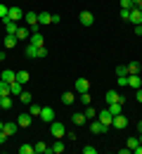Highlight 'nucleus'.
I'll return each mask as SVG.
<instances>
[{"instance_id": "72a5a7b5", "label": "nucleus", "mask_w": 142, "mask_h": 154, "mask_svg": "<svg viewBox=\"0 0 142 154\" xmlns=\"http://www.w3.org/2000/svg\"><path fill=\"white\" fill-rule=\"evenodd\" d=\"M19 154H33V145H29V142L19 145Z\"/></svg>"}, {"instance_id": "f03ea898", "label": "nucleus", "mask_w": 142, "mask_h": 154, "mask_svg": "<svg viewBox=\"0 0 142 154\" xmlns=\"http://www.w3.org/2000/svg\"><path fill=\"white\" fill-rule=\"evenodd\" d=\"M107 131H109V128H107V126L102 123L100 119H92V121H90V133H95V135H102V133H107Z\"/></svg>"}, {"instance_id": "a18cd8bd", "label": "nucleus", "mask_w": 142, "mask_h": 154, "mask_svg": "<svg viewBox=\"0 0 142 154\" xmlns=\"http://www.w3.org/2000/svg\"><path fill=\"white\" fill-rule=\"evenodd\" d=\"M128 17H130V10H121V19L128 21Z\"/></svg>"}, {"instance_id": "7ed1b4c3", "label": "nucleus", "mask_w": 142, "mask_h": 154, "mask_svg": "<svg viewBox=\"0 0 142 154\" xmlns=\"http://www.w3.org/2000/svg\"><path fill=\"white\" fill-rule=\"evenodd\" d=\"M24 14H26V12H24L21 7H10V10H7V21H19V19H24Z\"/></svg>"}, {"instance_id": "c756f323", "label": "nucleus", "mask_w": 142, "mask_h": 154, "mask_svg": "<svg viewBox=\"0 0 142 154\" xmlns=\"http://www.w3.org/2000/svg\"><path fill=\"white\" fill-rule=\"evenodd\" d=\"M29 78H31V74H29L26 69H21V71H17V81H19V83H29Z\"/></svg>"}, {"instance_id": "c9c22d12", "label": "nucleus", "mask_w": 142, "mask_h": 154, "mask_svg": "<svg viewBox=\"0 0 142 154\" xmlns=\"http://www.w3.org/2000/svg\"><path fill=\"white\" fill-rule=\"evenodd\" d=\"M81 102H83V104H92V95H90V90H88V93H81Z\"/></svg>"}, {"instance_id": "aec40b11", "label": "nucleus", "mask_w": 142, "mask_h": 154, "mask_svg": "<svg viewBox=\"0 0 142 154\" xmlns=\"http://www.w3.org/2000/svg\"><path fill=\"white\" fill-rule=\"evenodd\" d=\"M64 152V142H52V147H47V154H62Z\"/></svg>"}, {"instance_id": "864d4df0", "label": "nucleus", "mask_w": 142, "mask_h": 154, "mask_svg": "<svg viewBox=\"0 0 142 154\" xmlns=\"http://www.w3.org/2000/svg\"><path fill=\"white\" fill-rule=\"evenodd\" d=\"M135 7H137V10H142V2H137V5H135Z\"/></svg>"}, {"instance_id": "412c9836", "label": "nucleus", "mask_w": 142, "mask_h": 154, "mask_svg": "<svg viewBox=\"0 0 142 154\" xmlns=\"http://www.w3.org/2000/svg\"><path fill=\"white\" fill-rule=\"evenodd\" d=\"M24 52H26V57H31V59H38V48H36L33 43H29Z\"/></svg>"}, {"instance_id": "79ce46f5", "label": "nucleus", "mask_w": 142, "mask_h": 154, "mask_svg": "<svg viewBox=\"0 0 142 154\" xmlns=\"http://www.w3.org/2000/svg\"><path fill=\"white\" fill-rule=\"evenodd\" d=\"M116 83H119L121 88H123V85H128V76H119V78H116Z\"/></svg>"}, {"instance_id": "9d476101", "label": "nucleus", "mask_w": 142, "mask_h": 154, "mask_svg": "<svg viewBox=\"0 0 142 154\" xmlns=\"http://www.w3.org/2000/svg\"><path fill=\"white\" fill-rule=\"evenodd\" d=\"M2 48H5V50H14V48H17V36L5 33V38H2Z\"/></svg>"}, {"instance_id": "7c9ffc66", "label": "nucleus", "mask_w": 142, "mask_h": 154, "mask_svg": "<svg viewBox=\"0 0 142 154\" xmlns=\"http://www.w3.org/2000/svg\"><path fill=\"white\" fill-rule=\"evenodd\" d=\"M33 154H47V145L45 142H36L33 145Z\"/></svg>"}, {"instance_id": "c03bdc74", "label": "nucleus", "mask_w": 142, "mask_h": 154, "mask_svg": "<svg viewBox=\"0 0 142 154\" xmlns=\"http://www.w3.org/2000/svg\"><path fill=\"white\" fill-rule=\"evenodd\" d=\"M135 100L142 104V88H137V90H135Z\"/></svg>"}, {"instance_id": "09e8293b", "label": "nucleus", "mask_w": 142, "mask_h": 154, "mask_svg": "<svg viewBox=\"0 0 142 154\" xmlns=\"http://www.w3.org/2000/svg\"><path fill=\"white\" fill-rule=\"evenodd\" d=\"M133 154H142V145H137V147L133 149Z\"/></svg>"}, {"instance_id": "2f4dec72", "label": "nucleus", "mask_w": 142, "mask_h": 154, "mask_svg": "<svg viewBox=\"0 0 142 154\" xmlns=\"http://www.w3.org/2000/svg\"><path fill=\"white\" fill-rule=\"evenodd\" d=\"M140 145V137H128V142H125V147L130 149V154H133V149Z\"/></svg>"}, {"instance_id": "de8ad7c7", "label": "nucleus", "mask_w": 142, "mask_h": 154, "mask_svg": "<svg viewBox=\"0 0 142 154\" xmlns=\"http://www.w3.org/2000/svg\"><path fill=\"white\" fill-rule=\"evenodd\" d=\"M135 33H137V36H142V24H137V26H135Z\"/></svg>"}, {"instance_id": "bb28decb", "label": "nucleus", "mask_w": 142, "mask_h": 154, "mask_svg": "<svg viewBox=\"0 0 142 154\" xmlns=\"http://www.w3.org/2000/svg\"><path fill=\"white\" fill-rule=\"evenodd\" d=\"M38 24H50V26H52V14H50V12H41V14H38Z\"/></svg>"}, {"instance_id": "473e14b6", "label": "nucleus", "mask_w": 142, "mask_h": 154, "mask_svg": "<svg viewBox=\"0 0 142 154\" xmlns=\"http://www.w3.org/2000/svg\"><path fill=\"white\" fill-rule=\"evenodd\" d=\"M19 100L24 102V104H31V102H33V97H31V93H29V90H21Z\"/></svg>"}, {"instance_id": "4d7b16f0", "label": "nucleus", "mask_w": 142, "mask_h": 154, "mask_svg": "<svg viewBox=\"0 0 142 154\" xmlns=\"http://www.w3.org/2000/svg\"><path fill=\"white\" fill-rule=\"evenodd\" d=\"M0 40H2V36H0Z\"/></svg>"}, {"instance_id": "6e6d98bb", "label": "nucleus", "mask_w": 142, "mask_h": 154, "mask_svg": "<svg viewBox=\"0 0 142 154\" xmlns=\"http://www.w3.org/2000/svg\"><path fill=\"white\" fill-rule=\"evenodd\" d=\"M0 100H2V95H0Z\"/></svg>"}, {"instance_id": "f257e3e1", "label": "nucleus", "mask_w": 142, "mask_h": 154, "mask_svg": "<svg viewBox=\"0 0 142 154\" xmlns=\"http://www.w3.org/2000/svg\"><path fill=\"white\" fill-rule=\"evenodd\" d=\"M24 19H26V26H29L33 33L38 31V26H41V24H38V14H36V12H26V14H24Z\"/></svg>"}, {"instance_id": "20e7f679", "label": "nucleus", "mask_w": 142, "mask_h": 154, "mask_svg": "<svg viewBox=\"0 0 142 154\" xmlns=\"http://www.w3.org/2000/svg\"><path fill=\"white\" fill-rule=\"evenodd\" d=\"M50 133L55 135V137H62V135H66V128H64L62 121H52L50 123Z\"/></svg>"}, {"instance_id": "39448f33", "label": "nucleus", "mask_w": 142, "mask_h": 154, "mask_svg": "<svg viewBox=\"0 0 142 154\" xmlns=\"http://www.w3.org/2000/svg\"><path fill=\"white\" fill-rule=\"evenodd\" d=\"M78 21H81V26H92V24H95V17H92V12L83 10L81 14H78Z\"/></svg>"}, {"instance_id": "9b49d317", "label": "nucleus", "mask_w": 142, "mask_h": 154, "mask_svg": "<svg viewBox=\"0 0 142 154\" xmlns=\"http://www.w3.org/2000/svg\"><path fill=\"white\" fill-rule=\"evenodd\" d=\"M31 121H33V116H31V114H17V123H19V128H29Z\"/></svg>"}, {"instance_id": "49530a36", "label": "nucleus", "mask_w": 142, "mask_h": 154, "mask_svg": "<svg viewBox=\"0 0 142 154\" xmlns=\"http://www.w3.org/2000/svg\"><path fill=\"white\" fill-rule=\"evenodd\" d=\"M5 140H7V135H5L2 131H0V145H5Z\"/></svg>"}, {"instance_id": "6ab92c4d", "label": "nucleus", "mask_w": 142, "mask_h": 154, "mask_svg": "<svg viewBox=\"0 0 142 154\" xmlns=\"http://www.w3.org/2000/svg\"><path fill=\"white\" fill-rule=\"evenodd\" d=\"M17 31H19L17 21H5V33H10V36H17Z\"/></svg>"}, {"instance_id": "4468645a", "label": "nucleus", "mask_w": 142, "mask_h": 154, "mask_svg": "<svg viewBox=\"0 0 142 154\" xmlns=\"http://www.w3.org/2000/svg\"><path fill=\"white\" fill-rule=\"evenodd\" d=\"M76 90L78 93H88L90 90V81L88 78H76Z\"/></svg>"}, {"instance_id": "8fccbe9b", "label": "nucleus", "mask_w": 142, "mask_h": 154, "mask_svg": "<svg viewBox=\"0 0 142 154\" xmlns=\"http://www.w3.org/2000/svg\"><path fill=\"white\" fill-rule=\"evenodd\" d=\"M137 131H140V133H142V121H137Z\"/></svg>"}, {"instance_id": "0eeeda50", "label": "nucleus", "mask_w": 142, "mask_h": 154, "mask_svg": "<svg viewBox=\"0 0 142 154\" xmlns=\"http://www.w3.org/2000/svg\"><path fill=\"white\" fill-rule=\"evenodd\" d=\"M104 102H107V104H111V102H123V104H125V97L119 95L116 90H109V93L104 95Z\"/></svg>"}, {"instance_id": "393cba45", "label": "nucleus", "mask_w": 142, "mask_h": 154, "mask_svg": "<svg viewBox=\"0 0 142 154\" xmlns=\"http://www.w3.org/2000/svg\"><path fill=\"white\" fill-rule=\"evenodd\" d=\"M0 109H12V95H2V100H0Z\"/></svg>"}, {"instance_id": "4be33fe9", "label": "nucleus", "mask_w": 142, "mask_h": 154, "mask_svg": "<svg viewBox=\"0 0 142 154\" xmlns=\"http://www.w3.org/2000/svg\"><path fill=\"white\" fill-rule=\"evenodd\" d=\"M107 109L116 116V114H121V112H123V102H111V104H107Z\"/></svg>"}, {"instance_id": "5fc2aeb1", "label": "nucleus", "mask_w": 142, "mask_h": 154, "mask_svg": "<svg viewBox=\"0 0 142 154\" xmlns=\"http://www.w3.org/2000/svg\"><path fill=\"white\" fill-rule=\"evenodd\" d=\"M140 145H142V133H140Z\"/></svg>"}, {"instance_id": "cd10ccee", "label": "nucleus", "mask_w": 142, "mask_h": 154, "mask_svg": "<svg viewBox=\"0 0 142 154\" xmlns=\"http://www.w3.org/2000/svg\"><path fill=\"white\" fill-rule=\"evenodd\" d=\"M83 114H85V119H88V121H92V119H97V109H95L92 104H88V109H85Z\"/></svg>"}, {"instance_id": "a211bd4d", "label": "nucleus", "mask_w": 142, "mask_h": 154, "mask_svg": "<svg viewBox=\"0 0 142 154\" xmlns=\"http://www.w3.org/2000/svg\"><path fill=\"white\" fill-rule=\"evenodd\" d=\"M21 90H24V83H19V81L10 83V95H21Z\"/></svg>"}, {"instance_id": "ea45409f", "label": "nucleus", "mask_w": 142, "mask_h": 154, "mask_svg": "<svg viewBox=\"0 0 142 154\" xmlns=\"http://www.w3.org/2000/svg\"><path fill=\"white\" fill-rule=\"evenodd\" d=\"M7 10H10V7L0 2V19H2V21H7Z\"/></svg>"}, {"instance_id": "2eb2a0df", "label": "nucleus", "mask_w": 142, "mask_h": 154, "mask_svg": "<svg viewBox=\"0 0 142 154\" xmlns=\"http://www.w3.org/2000/svg\"><path fill=\"white\" fill-rule=\"evenodd\" d=\"M41 119L45 121V123H52V121H55V112H52L50 107H43V112H41Z\"/></svg>"}, {"instance_id": "f3484780", "label": "nucleus", "mask_w": 142, "mask_h": 154, "mask_svg": "<svg viewBox=\"0 0 142 154\" xmlns=\"http://www.w3.org/2000/svg\"><path fill=\"white\" fill-rule=\"evenodd\" d=\"M128 85L137 90V88H142V78L137 76V74H130V76H128Z\"/></svg>"}, {"instance_id": "f8f14e48", "label": "nucleus", "mask_w": 142, "mask_h": 154, "mask_svg": "<svg viewBox=\"0 0 142 154\" xmlns=\"http://www.w3.org/2000/svg\"><path fill=\"white\" fill-rule=\"evenodd\" d=\"M128 21H130V24H135V26H137V24H142V10L133 7V10H130V17H128Z\"/></svg>"}, {"instance_id": "423d86ee", "label": "nucleus", "mask_w": 142, "mask_h": 154, "mask_svg": "<svg viewBox=\"0 0 142 154\" xmlns=\"http://www.w3.org/2000/svg\"><path fill=\"white\" fill-rule=\"evenodd\" d=\"M111 126H114V128H119V131L128 128V116H123V114H116V116H114V121H111Z\"/></svg>"}, {"instance_id": "b1692460", "label": "nucleus", "mask_w": 142, "mask_h": 154, "mask_svg": "<svg viewBox=\"0 0 142 154\" xmlns=\"http://www.w3.org/2000/svg\"><path fill=\"white\" fill-rule=\"evenodd\" d=\"M85 121H88V119H85V114H71V123H74V126H83V123H85Z\"/></svg>"}, {"instance_id": "3c124183", "label": "nucleus", "mask_w": 142, "mask_h": 154, "mask_svg": "<svg viewBox=\"0 0 142 154\" xmlns=\"http://www.w3.org/2000/svg\"><path fill=\"white\" fill-rule=\"evenodd\" d=\"M2 126H5V121H2V119H0V131H2Z\"/></svg>"}, {"instance_id": "a19ab883", "label": "nucleus", "mask_w": 142, "mask_h": 154, "mask_svg": "<svg viewBox=\"0 0 142 154\" xmlns=\"http://www.w3.org/2000/svg\"><path fill=\"white\" fill-rule=\"evenodd\" d=\"M83 154H97V149H95L92 145H85V147H83Z\"/></svg>"}, {"instance_id": "e433bc0d", "label": "nucleus", "mask_w": 142, "mask_h": 154, "mask_svg": "<svg viewBox=\"0 0 142 154\" xmlns=\"http://www.w3.org/2000/svg\"><path fill=\"white\" fill-rule=\"evenodd\" d=\"M119 2H121V10H133V7H135L133 0H119Z\"/></svg>"}, {"instance_id": "a878e982", "label": "nucleus", "mask_w": 142, "mask_h": 154, "mask_svg": "<svg viewBox=\"0 0 142 154\" xmlns=\"http://www.w3.org/2000/svg\"><path fill=\"white\" fill-rule=\"evenodd\" d=\"M125 66H128V74H140V62H137V59H133V62H128Z\"/></svg>"}, {"instance_id": "58836bf2", "label": "nucleus", "mask_w": 142, "mask_h": 154, "mask_svg": "<svg viewBox=\"0 0 142 154\" xmlns=\"http://www.w3.org/2000/svg\"><path fill=\"white\" fill-rule=\"evenodd\" d=\"M0 95H10V83L0 81Z\"/></svg>"}, {"instance_id": "6e6552de", "label": "nucleus", "mask_w": 142, "mask_h": 154, "mask_svg": "<svg viewBox=\"0 0 142 154\" xmlns=\"http://www.w3.org/2000/svg\"><path fill=\"white\" fill-rule=\"evenodd\" d=\"M17 131H19V123H17V121H5V126H2V133L7 135V137H10V135H14Z\"/></svg>"}, {"instance_id": "c85d7f7f", "label": "nucleus", "mask_w": 142, "mask_h": 154, "mask_svg": "<svg viewBox=\"0 0 142 154\" xmlns=\"http://www.w3.org/2000/svg\"><path fill=\"white\" fill-rule=\"evenodd\" d=\"M74 102H76V95H71V93H62V104L69 107V104H74Z\"/></svg>"}, {"instance_id": "37998d69", "label": "nucleus", "mask_w": 142, "mask_h": 154, "mask_svg": "<svg viewBox=\"0 0 142 154\" xmlns=\"http://www.w3.org/2000/svg\"><path fill=\"white\" fill-rule=\"evenodd\" d=\"M38 57H47V48H45V45L38 48Z\"/></svg>"}, {"instance_id": "603ef678", "label": "nucleus", "mask_w": 142, "mask_h": 154, "mask_svg": "<svg viewBox=\"0 0 142 154\" xmlns=\"http://www.w3.org/2000/svg\"><path fill=\"white\" fill-rule=\"evenodd\" d=\"M0 59H5V52H2V50H0Z\"/></svg>"}, {"instance_id": "4c0bfd02", "label": "nucleus", "mask_w": 142, "mask_h": 154, "mask_svg": "<svg viewBox=\"0 0 142 154\" xmlns=\"http://www.w3.org/2000/svg\"><path fill=\"white\" fill-rule=\"evenodd\" d=\"M116 76H128V66H125V64H119V66H116Z\"/></svg>"}, {"instance_id": "5701e85b", "label": "nucleus", "mask_w": 142, "mask_h": 154, "mask_svg": "<svg viewBox=\"0 0 142 154\" xmlns=\"http://www.w3.org/2000/svg\"><path fill=\"white\" fill-rule=\"evenodd\" d=\"M24 38H31V29L29 26H19V31H17V40H24Z\"/></svg>"}, {"instance_id": "f704fd0d", "label": "nucleus", "mask_w": 142, "mask_h": 154, "mask_svg": "<svg viewBox=\"0 0 142 154\" xmlns=\"http://www.w3.org/2000/svg\"><path fill=\"white\" fill-rule=\"evenodd\" d=\"M41 112H43V107H41V104L31 102V112H29V114H31V116H41Z\"/></svg>"}, {"instance_id": "ddd939ff", "label": "nucleus", "mask_w": 142, "mask_h": 154, "mask_svg": "<svg viewBox=\"0 0 142 154\" xmlns=\"http://www.w3.org/2000/svg\"><path fill=\"white\" fill-rule=\"evenodd\" d=\"M29 43H33L36 48H43V45H45V36L36 31V33H31V38H29Z\"/></svg>"}, {"instance_id": "dca6fc26", "label": "nucleus", "mask_w": 142, "mask_h": 154, "mask_svg": "<svg viewBox=\"0 0 142 154\" xmlns=\"http://www.w3.org/2000/svg\"><path fill=\"white\" fill-rule=\"evenodd\" d=\"M0 81H5V83H12V81H17V74H14L12 69H5V71L0 74Z\"/></svg>"}, {"instance_id": "1a4fd4ad", "label": "nucleus", "mask_w": 142, "mask_h": 154, "mask_svg": "<svg viewBox=\"0 0 142 154\" xmlns=\"http://www.w3.org/2000/svg\"><path fill=\"white\" fill-rule=\"evenodd\" d=\"M97 119H100L102 123L109 128V126H111V121H114V114H111L109 109H104V112H97Z\"/></svg>"}]
</instances>
